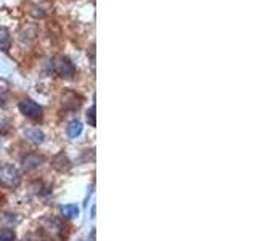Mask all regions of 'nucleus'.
<instances>
[{"label": "nucleus", "instance_id": "10", "mask_svg": "<svg viewBox=\"0 0 257 241\" xmlns=\"http://www.w3.org/2000/svg\"><path fill=\"white\" fill-rule=\"evenodd\" d=\"M87 119H88V123H90L92 126H95V106L88 111V114H87Z\"/></svg>", "mask_w": 257, "mask_h": 241}, {"label": "nucleus", "instance_id": "9", "mask_svg": "<svg viewBox=\"0 0 257 241\" xmlns=\"http://www.w3.org/2000/svg\"><path fill=\"white\" fill-rule=\"evenodd\" d=\"M0 241H15V231L12 228L0 230Z\"/></svg>", "mask_w": 257, "mask_h": 241}, {"label": "nucleus", "instance_id": "7", "mask_svg": "<svg viewBox=\"0 0 257 241\" xmlns=\"http://www.w3.org/2000/svg\"><path fill=\"white\" fill-rule=\"evenodd\" d=\"M10 48V36L5 28H0V50L7 52Z\"/></svg>", "mask_w": 257, "mask_h": 241}, {"label": "nucleus", "instance_id": "4", "mask_svg": "<svg viewBox=\"0 0 257 241\" xmlns=\"http://www.w3.org/2000/svg\"><path fill=\"white\" fill-rule=\"evenodd\" d=\"M53 166L58 169V171L63 172V171H68V169L71 167V163H69V159L64 156V153H60V155L53 159Z\"/></svg>", "mask_w": 257, "mask_h": 241}, {"label": "nucleus", "instance_id": "8", "mask_svg": "<svg viewBox=\"0 0 257 241\" xmlns=\"http://www.w3.org/2000/svg\"><path fill=\"white\" fill-rule=\"evenodd\" d=\"M26 137L34 143L44 142V134H42V131H39V129H29V131H26Z\"/></svg>", "mask_w": 257, "mask_h": 241}, {"label": "nucleus", "instance_id": "6", "mask_svg": "<svg viewBox=\"0 0 257 241\" xmlns=\"http://www.w3.org/2000/svg\"><path fill=\"white\" fill-rule=\"evenodd\" d=\"M82 124L79 123V120H72V123L68 126V135L71 139H77V137L82 134Z\"/></svg>", "mask_w": 257, "mask_h": 241}, {"label": "nucleus", "instance_id": "3", "mask_svg": "<svg viewBox=\"0 0 257 241\" xmlns=\"http://www.w3.org/2000/svg\"><path fill=\"white\" fill-rule=\"evenodd\" d=\"M55 68H56V72H58L60 76L66 77V79H72L76 74L74 64H72V61L69 58H66V56H61V58H58V61L55 63Z\"/></svg>", "mask_w": 257, "mask_h": 241}, {"label": "nucleus", "instance_id": "2", "mask_svg": "<svg viewBox=\"0 0 257 241\" xmlns=\"http://www.w3.org/2000/svg\"><path fill=\"white\" fill-rule=\"evenodd\" d=\"M20 111H21L26 117L34 119V120H37V119L42 117V106H40L39 103H36L34 100H31V98L23 100V101L20 103Z\"/></svg>", "mask_w": 257, "mask_h": 241}, {"label": "nucleus", "instance_id": "5", "mask_svg": "<svg viewBox=\"0 0 257 241\" xmlns=\"http://www.w3.org/2000/svg\"><path fill=\"white\" fill-rule=\"evenodd\" d=\"M61 214L66 219H74V217L79 215V207L76 204H64L61 206Z\"/></svg>", "mask_w": 257, "mask_h": 241}, {"label": "nucleus", "instance_id": "1", "mask_svg": "<svg viewBox=\"0 0 257 241\" xmlns=\"http://www.w3.org/2000/svg\"><path fill=\"white\" fill-rule=\"evenodd\" d=\"M21 182V175L18 169L13 166H4L0 169V185L5 188H16Z\"/></svg>", "mask_w": 257, "mask_h": 241}]
</instances>
